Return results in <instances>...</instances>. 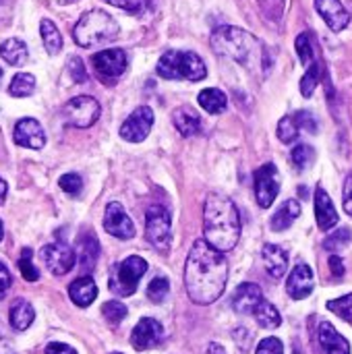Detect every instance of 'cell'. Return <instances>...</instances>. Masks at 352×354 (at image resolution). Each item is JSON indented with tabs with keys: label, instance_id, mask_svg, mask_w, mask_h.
<instances>
[{
	"label": "cell",
	"instance_id": "d4e9b609",
	"mask_svg": "<svg viewBox=\"0 0 352 354\" xmlns=\"http://www.w3.org/2000/svg\"><path fill=\"white\" fill-rule=\"evenodd\" d=\"M172 122L178 129V133L185 137H193L201 133V118L191 108H176L172 112Z\"/></svg>",
	"mask_w": 352,
	"mask_h": 354
},
{
	"label": "cell",
	"instance_id": "9c48e42d",
	"mask_svg": "<svg viewBox=\"0 0 352 354\" xmlns=\"http://www.w3.org/2000/svg\"><path fill=\"white\" fill-rule=\"evenodd\" d=\"M91 64L98 73V77L106 83H114L118 77H122V73L127 71V54L118 48H110V50H102L98 54H93Z\"/></svg>",
	"mask_w": 352,
	"mask_h": 354
},
{
	"label": "cell",
	"instance_id": "4fadbf2b",
	"mask_svg": "<svg viewBox=\"0 0 352 354\" xmlns=\"http://www.w3.org/2000/svg\"><path fill=\"white\" fill-rule=\"evenodd\" d=\"M104 230L122 241H129L135 236V224L124 212L122 203H116V201L108 203L106 214H104Z\"/></svg>",
	"mask_w": 352,
	"mask_h": 354
},
{
	"label": "cell",
	"instance_id": "9a60e30c",
	"mask_svg": "<svg viewBox=\"0 0 352 354\" xmlns=\"http://www.w3.org/2000/svg\"><path fill=\"white\" fill-rule=\"evenodd\" d=\"M315 286V278H313V270L307 263H299L295 266V270L288 276L286 282V292L288 297H293L295 301H303L313 292Z\"/></svg>",
	"mask_w": 352,
	"mask_h": 354
},
{
	"label": "cell",
	"instance_id": "8fae6325",
	"mask_svg": "<svg viewBox=\"0 0 352 354\" xmlns=\"http://www.w3.org/2000/svg\"><path fill=\"white\" fill-rule=\"evenodd\" d=\"M154 127V110L149 106H139L120 127V137L129 143H141Z\"/></svg>",
	"mask_w": 352,
	"mask_h": 354
},
{
	"label": "cell",
	"instance_id": "ab89813d",
	"mask_svg": "<svg viewBox=\"0 0 352 354\" xmlns=\"http://www.w3.org/2000/svg\"><path fill=\"white\" fill-rule=\"evenodd\" d=\"M58 185H60V189H62L66 195H71V197L79 195V193H81V189H83V180H81V176H79V174H75V172L62 174V176H60V180H58Z\"/></svg>",
	"mask_w": 352,
	"mask_h": 354
},
{
	"label": "cell",
	"instance_id": "603a6c76",
	"mask_svg": "<svg viewBox=\"0 0 352 354\" xmlns=\"http://www.w3.org/2000/svg\"><path fill=\"white\" fill-rule=\"evenodd\" d=\"M299 216H301V203H299L297 199H288V201H284L282 207L272 216L270 226H272V230H276V232L288 230V228L295 224V220H297Z\"/></svg>",
	"mask_w": 352,
	"mask_h": 354
},
{
	"label": "cell",
	"instance_id": "7c38bea8",
	"mask_svg": "<svg viewBox=\"0 0 352 354\" xmlns=\"http://www.w3.org/2000/svg\"><path fill=\"white\" fill-rule=\"evenodd\" d=\"M41 261L46 263V268L54 274V276H64L75 268L77 261V253L64 245V243H54V245H46L41 249Z\"/></svg>",
	"mask_w": 352,
	"mask_h": 354
},
{
	"label": "cell",
	"instance_id": "ac0fdd59",
	"mask_svg": "<svg viewBox=\"0 0 352 354\" xmlns=\"http://www.w3.org/2000/svg\"><path fill=\"white\" fill-rule=\"evenodd\" d=\"M263 301V292L257 284L245 282L232 295V309L241 315H251L255 307Z\"/></svg>",
	"mask_w": 352,
	"mask_h": 354
},
{
	"label": "cell",
	"instance_id": "f1b7e54d",
	"mask_svg": "<svg viewBox=\"0 0 352 354\" xmlns=\"http://www.w3.org/2000/svg\"><path fill=\"white\" fill-rule=\"evenodd\" d=\"M253 315H255L259 328H263V330H276V328H280V324H282V315H280L278 309H276L272 303H268V301H261V303L255 307Z\"/></svg>",
	"mask_w": 352,
	"mask_h": 354
},
{
	"label": "cell",
	"instance_id": "30bf717a",
	"mask_svg": "<svg viewBox=\"0 0 352 354\" xmlns=\"http://www.w3.org/2000/svg\"><path fill=\"white\" fill-rule=\"evenodd\" d=\"M280 193V174L274 164H263L255 172V199L259 207L268 209Z\"/></svg>",
	"mask_w": 352,
	"mask_h": 354
},
{
	"label": "cell",
	"instance_id": "7402d4cb",
	"mask_svg": "<svg viewBox=\"0 0 352 354\" xmlns=\"http://www.w3.org/2000/svg\"><path fill=\"white\" fill-rule=\"evenodd\" d=\"M68 297L77 307H89L98 297V286L89 276H81L68 286Z\"/></svg>",
	"mask_w": 352,
	"mask_h": 354
},
{
	"label": "cell",
	"instance_id": "f907efd6",
	"mask_svg": "<svg viewBox=\"0 0 352 354\" xmlns=\"http://www.w3.org/2000/svg\"><path fill=\"white\" fill-rule=\"evenodd\" d=\"M0 354H15V348H12L10 340L4 336L2 328H0Z\"/></svg>",
	"mask_w": 352,
	"mask_h": 354
},
{
	"label": "cell",
	"instance_id": "816d5d0a",
	"mask_svg": "<svg viewBox=\"0 0 352 354\" xmlns=\"http://www.w3.org/2000/svg\"><path fill=\"white\" fill-rule=\"evenodd\" d=\"M205 354H226V353H224V348H222L220 344L212 342V344L207 346V351H205Z\"/></svg>",
	"mask_w": 352,
	"mask_h": 354
},
{
	"label": "cell",
	"instance_id": "e575fe53",
	"mask_svg": "<svg viewBox=\"0 0 352 354\" xmlns=\"http://www.w3.org/2000/svg\"><path fill=\"white\" fill-rule=\"evenodd\" d=\"M278 137L282 143H293L299 139V124H297L295 116H284L278 122Z\"/></svg>",
	"mask_w": 352,
	"mask_h": 354
},
{
	"label": "cell",
	"instance_id": "9f6ffc18",
	"mask_svg": "<svg viewBox=\"0 0 352 354\" xmlns=\"http://www.w3.org/2000/svg\"><path fill=\"white\" fill-rule=\"evenodd\" d=\"M112 354H122V353H112Z\"/></svg>",
	"mask_w": 352,
	"mask_h": 354
},
{
	"label": "cell",
	"instance_id": "db71d44e",
	"mask_svg": "<svg viewBox=\"0 0 352 354\" xmlns=\"http://www.w3.org/2000/svg\"><path fill=\"white\" fill-rule=\"evenodd\" d=\"M2 236H4V228H2V222H0V241H2Z\"/></svg>",
	"mask_w": 352,
	"mask_h": 354
},
{
	"label": "cell",
	"instance_id": "4316f807",
	"mask_svg": "<svg viewBox=\"0 0 352 354\" xmlns=\"http://www.w3.org/2000/svg\"><path fill=\"white\" fill-rule=\"evenodd\" d=\"M0 56H2L8 64H12V66H21V64L27 62V46H25V41H21V39L10 37V39L2 41V46H0Z\"/></svg>",
	"mask_w": 352,
	"mask_h": 354
},
{
	"label": "cell",
	"instance_id": "7dc6e473",
	"mask_svg": "<svg viewBox=\"0 0 352 354\" xmlns=\"http://www.w3.org/2000/svg\"><path fill=\"white\" fill-rule=\"evenodd\" d=\"M8 288H10V274H8L6 266L0 261V299L8 292Z\"/></svg>",
	"mask_w": 352,
	"mask_h": 354
},
{
	"label": "cell",
	"instance_id": "f546056e",
	"mask_svg": "<svg viewBox=\"0 0 352 354\" xmlns=\"http://www.w3.org/2000/svg\"><path fill=\"white\" fill-rule=\"evenodd\" d=\"M39 31H41V41H44L46 52L48 54H58L62 50V35H60L58 27L50 19H41Z\"/></svg>",
	"mask_w": 352,
	"mask_h": 354
},
{
	"label": "cell",
	"instance_id": "d6a6232c",
	"mask_svg": "<svg viewBox=\"0 0 352 354\" xmlns=\"http://www.w3.org/2000/svg\"><path fill=\"white\" fill-rule=\"evenodd\" d=\"M319 77H322V71H319V64H309L307 66V73L303 75V79H301V93L305 95V97H311L313 95V91H315V87H317V83H319Z\"/></svg>",
	"mask_w": 352,
	"mask_h": 354
},
{
	"label": "cell",
	"instance_id": "c3c4849f",
	"mask_svg": "<svg viewBox=\"0 0 352 354\" xmlns=\"http://www.w3.org/2000/svg\"><path fill=\"white\" fill-rule=\"evenodd\" d=\"M46 354H77V351H75V348H71L68 344L52 342V344H48V348H46Z\"/></svg>",
	"mask_w": 352,
	"mask_h": 354
},
{
	"label": "cell",
	"instance_id": "7bdbcfd3",
	"mask_svg": "<svg viewBox=\"0 0 352 354\" xmlns=\"http://www.w3.org/2000/svg\"><path fill=\"white\" fill-rule=\"evenodd\" d=\"M255 354H284V346H282V342L278 338H272L270 336V338H266V340L259 342Z\"/></svg>",
	"mask_w": 352,
	"mask_h": 354
},
{
	"label": "cell",
	"instance_id": "44dd1931",
	"mask_svg": "<svg viewBox=\"0 0 352 354\" xmlns=\"http://www.w3.org/2000/svg\"><path fill=\"white\" fill-rule=\"evenodd\" d=\"M261 257H263V266L268 270V274L272 278H282L288 270V255L282 247L278 245H266L263 251H261Z\"/></svg>",
	"mask_w": 352,
	"mask_h": 354
},
{
	"label": "cell",
	"instance_id": "836d02e7",
	"mask_svg": "<svg viewBox=\"0 0 352 354\" xmlns=\"http://www.w3.org/2000/svg\"><path fill=\"white\" fill-rule=\"evenodd\" d=\"M295 46H297V54H299V58H301V62L305 66H309V64L315 62V54H313V46H311V35L307 31H303L297 37Z\"/></svg>",
	"mask_w": 352,
	"mask_h": 354
},
{
	"label": "cell",
	"instance_id": "f6af8a7d",
	"mask_svg": "<svg viewBox=\"0 0 352 354\" xmlns=\"http://www.w3.org/2000/svg\"><path fill=\"white\" fill-rule=\"evenodd\" d=\"M295 120H297L299 129L303 127L305 131H311V133L317 131V124H315V120H313V116H311L309 112H299V114L295 116Z\"/></svg>",
	"mask_w": 352,
	"mask_h": 354
},
{
	"label": "cell",
	"instance_id": "74e56055",
	"mask_svg": "<svg viewBox=\"0 0 352 354\" xmlns=\"http://www.w3.org/2000/svg\"><path fill=\"white\" fill-rule=\"evenodd\" d=\"M328 309L332 313H336L338 317H342L344 322H351L352 324V295L346 297H340V299H334L328 303Z\"/></svg>",
	"mask_w": 352,
	"mask_h": 354
},
{
	"label": "cell",
	"instance_id": "b9f144b4",
	"mask_svg": "<svg viewBox=\"0 0 352 354\" xmlns=\"http://www.w3.org/2000/svg\"><path fill=\"white\" fill-rule=\"evenodd\" d=\"M349 241H351V230H349V228H342V230H338L336 234H332V236L326 239V249H328V251H338V249H342Z\"/></svg>",
	"mask_w": 352,
	"mask_h": 354
},
{
	"label": "cell",
	"instance_id": "8992f818",
	"mask_svg": "<svg viewBox=\"0 0 352 354\" xmlns=\"http://www.w3.org/2000/svg\"><path fill=\"white\" fill-rule=\"evenodd\" d=\"M147 272V261L139 255L127 257L110 276V290L118 297H131L137 290L139 280Z\"/></svg>",
	"mask_w": 352,
	"mask_h": 354
},
{
	"label": "cell",
	"instance_id": "4dcf8cb0",
	"mask_svg": "<svg viewBox=\"0 0 352 354\" xmlns=\"http://www.w3.org/2000/svg\"><path fill=\"white\" fill-rule=\"evenodd\" d=\"M33 89H35V77L29 73H17L8 85V93L12 97H27L33 93Z\"/></svg>",
	"mask_w": 352,
	"mask_h": 354
},
{
	"label": "cell",
	"instance_id": "ba28073f",
	"mask_svg": "<svg viewBox=\"0 0 352 354\" xmlns=\"http://www.w3.org/2000/svg\"><path fill=\"white\" fill-rule=\"evenodd\" d=\"M100 114H102V106L91 95H77V97L68 100L64 106L66 122L77 129H87V127L95 124Z\"/></svg>",
	"mask_w": 352,
	"mask_h": 354
},
{
	"label": "cell",
	"instance_id": "8d00e7d4",
	"mask_svg": "<svg viewBox=\"0 0 352 354\" xmlns=\"http://www.w3.org/2000/svg\"><path fill=\"white\" fill-rule=\"evenodd\" d=\"M168 290H170L168 280H166V278H156V280H151L149 286H147V297H149L151 303L160 305V303H164V299L168 297Z\"/></svg>",
	"mask_w": 352,
	"mask_h": 354
},
{
	"label": "cell",
	"instance_id": "2e32d148",
	"mask_svg": "<svg viewBox=\"0 0 352 354\" xmlns=\"http://www.w3.org/2000/svg\"><path fill=\"white\" fill-rule=\"evenodd\" d=\"M15 141L21 147L41 149L46 145V133L35 118H21L15 124Z\"/></svg>",
	"mask_w": 352,
	"mask_h": 354
},
{
	"label": "cell",
	"instance_id": "ee69618b",
	"mask_svg": "<svg viewBox=\"0 0 352 354\" xmlns=\"http://www.w3.org/2000/svg\"><path fill=\"white\" fill-rule=\"evenodd\" d=\"M108 2L131 12V15H139L145 8V0H108Z\"/></svg>",
	"mask_w": 352,
	"mask_h": 354
},
{
	"label": "cell",
	"instance_id": "277c9868",
	"mask_svg": "<svg viewBox=\"0 0 352 354\" xmlns=\"http://www.w3.org/2000/svg\"><path fill=\"white\" fill-rule=\"evenodd\" d=\"M118 35V23L100 8L87 10L75 25L73 29V37L81 48H93L106 41L116 39Z\"/></svg>",
	"mask_w": 352,
	"mask_h": 354
},
{
	"label": "cell",
	"instance_id": "83f0119b",
	"mask_svg": "<svg viewBox=\"0 0 352 354\" xmlns=\"http://www.w3.org/2000/svg\"><path fill=\"white\" fill-rule=\"evenodd\" d=\"M197 100H199L201 108H203L205 112H210V114H222V112L226 110V106H228L226 93L220 91V89H214V87L203 89V91L199 93Z\"/></svg>",
	"mask_w": 352,
	"mask_h": 354
},
{
	"label": "cell",
	"instance_id": "52a82bcc",
	"mask_svg": "<svg viewBox=\"0 0 352 354\" xmlns=\"http://www.w3.org/2000/svg\"><path fill=\"white\" fill-rule=\"evenodd\" d=\"M145 236L158 251H168L172 243V220L168 209L151 205L145 212Z\"/></svg>",
	"mask_w": 352,
	"mask_h": 354
},
{
	"label": "cell",
	"instance_id": "484cf974",
	"mask_svg": "<svg viewBox=\"0 0 352 354\" xmlns=\"http://www.w3.org/2000/svg\"><path fill=\"white\" fill-rule=\"evenodd\" d=\"M79 261L83 266V270L91 272L98 263V257H100V243L93 234H85L79 239Z\"/></svg>",
	"mask_w": 352,
	"mask_h": 354
},
{
	"label": "cell",
	"instance_id": "5b68a950",
	"mask_svg": "<svg viewBox=\"0 0 352 354\" xmlns=\"http://www.w3.org/2000/svg\"><path fill=\"white\" fill-rule=\"evenodd\" d=\"M156 71L162 79H187V81H201L207 75L205 62L195 52H180V50L164 52Z\"/></svg>",
	"mask_w": 352,
	"mask_h": 354
},
{
	"label": "cell",
	"instance_id": "d590c367",
	"mask_svg": "<svg viewBox=\"0 0 352 354\" xmlns=\"http://www.w3.org/2000/svg\"><path fill=\"white\" fill-rule=\"evenodd\" d=\"M102 315H104V319L108 324L116 326L127 317V307L122 303H118V301H108V303L102 305Z\"/></svg>",
	"mask_w": 352,
	"mask_h": 354
},
{
	"label": "cell",
	"instance_id": "3957f363",
	"mask_svg": "<svg viewBox=\"0 0 352 354\" xmlns=\"http://www.w3.org/2000/svg\"><path fill=\"white\" fill-rule=\"evenodd\" d=\"M212 48L220 56H226L247 71H263L268 68V56L263 44L249 31L241 27H218L212 33Z\"/></svg>",
	"mask_w": 352,
	"mask_h": 354
},
{
	"label": "cell",
	"instance_id": "5bb4252c",
	"mask_svg": "<svg viewBox=\"0 0 352 354\" xmlns=\"http://www.w3.org/2000/svg\"><path fill=\"white\" fill-rule=\"evenodd\" d=\"M162 338H164V328H162V324H160L158 319L143 317V319L135 326V330H133V334H131V344H133V348H137V351H149V348L158 346V344L162 342Z\"/></svg>",
	"mask_w": 352,
	"mask_h": 354
},
{
	"label": "cell",
	"instance_id": "f35d334b",
	"mask_svg": "<svg viewBox=\"0 0 352 354\" xmlns=\"http://www.w3.org/2000/svg\"><path fill=\"white\" fill-rule=\"evenodd\" d=\"M31 249H23V253H21V257H19V270H21V274H23V278L27 280V282H35L37 278H39V272L35 270V266L31 263Z\"/></svg>",
	"mask_w": 352,
	"mask_h": 354
},
{
	"label": "cell",
	"instance_id": "11a10c76",
	"mask_svg": "<svg viewBox=\"0 0 352 354\" xmlns=\"http://www.w3.org/2000/svg\"><path fill=\"white\" fill-rule=\"evenodd\" d=\"M0 81H2V68H0Z\"/></svg>",
	"mask_w": 352,
	"mask_h": 354
},
{
	"label": "cell",
	"instance_id": "d6986e66",
	"mask_svg": "<svg viewBox=\"0 0 352 354\" xmlns=\"http://www.w3.org/2000/svg\"><path fill=\"white\" fill-rule=\"evenodd\" d=\"M315 220H317L319 230H324V232L332 230L338 224V212H336L330 195L322 187L315 189Z\"/></svg>",
	"mask_w": 352,
	"mask_h": 354
},
{
	"label": "cell",
	"instance_id": "60d3db41",
	"mask_svg": "<svg viewBox=\"0 0 352 354\" xmlns=\"http://www.w3.org/2000/svg\"><path fill=\"white\" fill-rule=\"evenodd\" d=\"M66 68H68V75L73 77L75 83H85L87 81V71H85V64H83V60L79 56H73L68 60Z\"/></svg>",
	"mask_w": 352,
	"mask_h": 354
},
{
	"label": "cell",
	"instance_id": "e0dca14e",
	"mask_svg": "<svg viewBox=\"0 0 352 354\" xmlns=\"http://www.w3.org/2000/svg\"><path fill=\"white\" fill-rule=\"evenodd\" d=\"M315 8L332 31H342L351 23V12L340 0H315Z\"/></svg>",
	"mask_w": 352,
	"mask_h": 354
},
{
	"label": "cell",
	"instance_id": "7a4b0ae2",
	"mask_svg": "<svg viewBox=\"0 0 352 354\" xmlns=\"http://www.w3.org/2000/svg\"><path fill=\"white\" fill-rule=\"evenodd\" d=\"M203 234L205 241L226 253L237 247L241 239V216L232 199L220 193H210L203 205Z\"/></svg>",
	"mask_w": 352,
	"mask_h": 354
},
{
	"label": "cell",
	"instance_id": "bcb514c9",
	"mask_svg": "<svg viewBox=\"0 0 352 354\" xmlns=\"http://www.w3.org/2000/svg\"><path fill=\"white\" fill-rule=\"evenodd\" d=\"M342 205H344V212L352 216V174L346 178L344 183V191H342Z\"/></svg>",
	"mask_w": 352,
	"mask_h": 354
},
{
	"label": "cell",
	"instance_id": "6da1fadb",
	"mask_svg": "<svg viewBox=\"0 0 352 354\" xmlns=\"http://www.w3.org/2000/svg\"><path fill=\"white\" fill-rule=\"evenodd\" d=\"M228 282V263L222 251L214 249L205 239L193 243L185 263V288L193 303L212 305L218 301Z\"/></svg>",
	"mask_w": 352,
	"mask_h": 354
},
{
	"label": "cell",
	"instance_id": "1f68e13d",
	"mask_svg": "<svg viewBox=\"0 0 352 354\" xmlns=\"http://www.w3.org/2000/svg\"><path fill=\"white\" fill-rule=\"evenodd\" d=\"M313 160H315V149L309 147V145H305V143L297 145V147L293 149V153H290V162L295 164V168H297L299 172H303Z\"/></svg>",
	"mask_w": 352,
	"mask_h": 354
},
{
	"label": "cell",
	"instance_id": "cb8c5ba5",
	"mask_svg": "<svg viewBox=\"0 0 352 354\" xmlns=\"http://www.w3.org/2000/svg\"><path fill=\"white\" fill-rule=\"evenodd\" d=\"M8 319H10L12 330H17V332H25V330L33 324V319H35V311H33L31 303H27L25 299H17V301L10 305Z\"/></svg>",
	"mask_w": 352,
	"mask_h": 354
},
{
	"label": "cell",
	"instance_id": "ffe728a7",
	"mask_svg": "<svg viewBox=\"0 0 352 354\" xmlns=\"http://www.w3.org/2000/svg\"><path fill=\"white\" fill-rule=\"evenodd\" d=\"M319 344L326 354H351V344L346 338L338 334V330L330 322H322L317 330Z\"/></svg>",
	"mask_w": 352,
	"mask_h": 354
},
{
	"label": "cell",
	"instance_id": "681fc988",
	"mask_svg": "<svg viewBox=\"0 0 352 354\" xmlns=\"http://www.w3.org/2000/svg\"><path fill=\"white\" fill-rule=\"evenodd\" d=\"M330 268H332V274L336 278H342L344 276V263H342V259L338 255H332L330 257Z\"/></svg>",
	"mask_w": 352,
	"mask_h": 354
},
{
	"label": "cell",
	"instance_id": "f5cc1de1",
	"mask_svg": "<svg viewBox=\"0 0 352 354\" xmlns=\"http://www.w3.org/2000/svg\"><path fill=\"white\" fill-rule=\"evenodd\" d=\"M4 199H6V183L0 178V205L4 203Z\"/></svg>",
	"mask_w": 352,
	"mask_h": 354
}]
</instances>
